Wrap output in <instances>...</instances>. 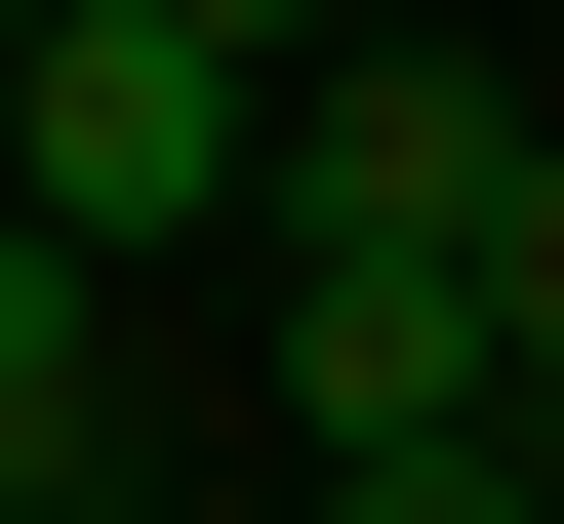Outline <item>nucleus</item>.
Returning a JSON list of instances; mask_svg holds the SVG:
<instances>
[{"label": "nucleus", "mask_w": 564, "mask_h": 524, "mask_svg": "<svg viewBox=\"0 0 564 524\" xmlns=\"http://www.w3.org/2000/svg\"><path fill=\"white\" fill-rule=\"evenodd\" d=\"M242 243H444V282L564 323V121L444 82V41H282V82H242Z\"/></svg>", "instance_id": "nucleus-1"}, {"label": "nucleus", "mask_w": 564, "mask_h": 524, "mask_svg": "<svg viewBox=\"0 0 564 524\" xmlns=\"http://www.w3.org/2000/svg\"><path fill=\"white\" fill-rule=\"evenodd\" d=\"M0 243H82V282L242 243V41H202V0H41V41H0Z\"/></svg>", "instance_id": "nucleus-2"}, {"label": "nucleus", "mask_w": 564, "mask_h": 524, "mask_svg": "<svg viewBox=\"0 0 564 524\" xmlns=\"http://www.w3.org/2000/svg\"><path fill=\"white\" fill-rule=\"evenodd\" d=\"M444 404H524V282H444V243H282V443H444Z\"/></svg>", "instance_id": "nucleus-3"}, {"label": "nucleus", "mask_w": 564, "mask_h": 524, "mask_svg": "<svg viewBox=\"0 0 564 524\" xmlns=\"http://www.w3.org/2000/svg\"><path fill=\"white\" fill-rule=\"evenodd\" d=\"M0 524H121V282L0 243Z\"/></svg>", "instance_id": "nucleus-4"}, {"label": "nucleus", "mask_w": 564, "mask_h": 524, "mask_svg": "<svg viewBox=\"0 0 564 524\" xmlns=\"http://www.w3.org/2000/svg\"><path fill=\"white\" fill-rule=\"evenodd\" d=\"M323 524H524V404H444V443H323Z\"/></svg>", "instance_id": "nucleus-5"}, {"label": "nucleus", "mask_w": 564, "mask_h": 524, "mask_svg": "<svg viewBox=\"0 0 564 524\" xmlns=\"http://www.w3.org/2000/svg\"><path fill=\"white\" fill-rule=\"evenodd\" d=\"M202 41H242V82H282V41H364V0H202Z\"/></svg>", "instance_id": "nucleus-6"}, {"label": "nucleus", "mask_w": 564, "mask_h": 524, "mask_svg": "<svg viewBox=\"0 0 564 524\" xmlns=\"http://www.w3.org/2000/svg\"><path fill=\"white\" fill-rule=\"evenodd\" d=\"M0 41H41V0H0Z\"/></svg>", "instance_id": "nucleus-7"}]
</instances>
